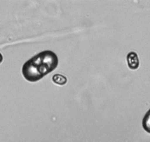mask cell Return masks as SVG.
Returning <instances> with one entry per match:
<instances>
[{
  "label": "cell",
  "instance_id": "1",
  "mask_svg": "<svg viewBox=\"0 0 150 142\" xmlns=\"http://www.w3.org/2000/svg\"><path fill=\"white\" fill-rule=\"evenodd\" d=\"M58 65L57 56L51 50L38 53L26 62L22 67V74L26 80L35 82L54 70Z\"/></svg>",
  "mask_w": 150,
  "mask_h": 142
},
{
  "label": "cell",
  "instance_id": "2",
  "mask_svg": "<svg viewBox=\"0 0 150 142\" xmlns=\"http://www.w3.org/2000/svg\"><path fill=\"white\" fill-rule=\"evenodd\" d=\"M127 61L129 67L131 70H136L139 67V59L138 55L135 52H130L127 56Z\"/></svg>",
  "mask_w": 150,
  "mask_h": 142
},
{
  "label": "cell",
  "instance_id": "3",
  "mask_svg": "<svg viewBox=\"0 0 150 142\" xmlns=\"http://www.w3.org/2000/svg\"><path fill=\"white\" fill-rule=\"evenodd\" d=\"M142 126L146 132L150 133V110L146 113L143 118Z\"/></svg>",
  "mask_w": 150,
  "mask_h": 142
},
{
  "label": "cell",
  "instance_id": "4",
  "mask_svg": "<svg viewBox=\"0 0 150 142\" xmlns=\"http://www.w3.org/2000/svg\"><path fill=\"white\" fill-rule=\"evenodd\" d=\"M52 81L54 84L59 85H64L67 82V79L64 76L60 74H55L53 76Z\"/></svg>",
  "mask_w": 150,
  "mask_h": 142
},
{
  "label": "cell",
  "instance_id": "5",
  "mask_svg": "<svg viewBox=\"0 0 150 142\" xmlns=\"http://www.w3.org/2000/svg\"><path fill=\"white\" fill-rule=\"evenodd\" d=\"M2 61H3V56H2V55L0 53V64L2 63Z\"/></svg>",
  "mask_w": 150,
  "mask_h": 142
}]
</instances>
